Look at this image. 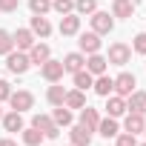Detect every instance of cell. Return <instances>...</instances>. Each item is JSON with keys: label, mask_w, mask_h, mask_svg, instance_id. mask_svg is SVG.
Masks as SVG:
<instances>
[{"label": "cell", "mask_w": 146, "mask_h": 146, "mask_svg": "<svg viewBox=\"0 0 146 146\" xmlns=\"http://www.w3.org/2000/svg\"><path fill=\"white\" fill-rule=\"evenodd\" d=\"M29 66H32V60H29L26 52H20V49L15 52V49H12V52L6 54V69L12 72V75H26Z\"/></svg>", "instance_id": "6da1fadb"}, {"label": "cell", "mask_w": 146, "mask_h": 146, "mask_svg": "<svg viewBox=\"0 0 146 146\" xmlns=\"http://www.w3.org/2000/svg\"><path fill=\"white\" fill-rule=\"evenodd\" d=\"M89 20H92V32L95 35H109L115 29V20L109 17V12H92Z\"/></svg>", "instance_id": "7a4b0ae2"}, {"label": "cell", "mask_w": 146, "mask_h": 146, "mask_svg": "<svg viewBox=\"0 0 146 146\" xmlns=\"http://www.w3.org/2000/svg\"><path fill=\"white\" fill-rule=\"evenodd\" d=\"M129 57H132V49H129L126 43H112V46H109V57H106V60H109L112 66H126Z\"/></svg>", "instance_id": "3957f363"}, {"label": "cell", "mask_w": 146, "mask_h": 146, "mask_svg": "<svg viewBox=\"0 0 146 146\" xmlns=\"http://www.w3.org/2000/svg\"><path fill=\"white\" fill-rule=\"evenodd\" d=\"M32 126L40 129L43 137H57V135H60V126H57L49 115H35V117H32Z\"/></svg>", "instance_id": "277c9868"}, {"label": "cell", "mask_w": 146, "mask_h": 146, "mask_svg": "<svg viewBox=\"0 0 146 146\" xmlns=\"http://www.w3.org/2000/svg\"><path fill=\"white\" fill-rule=\"evenodd\" d=\"M135 86H137V80H135V75H129V72H120L115 78V95H120V98H129L135 92Z\"/></svg>", "instance_id": "5b68a950"}, {"label": "cell", "mask_w": 146, "mask_h": 146, "mask_svg": "<svg viewBox=\"0 0 146 146\" xmlns=\"http://www.w3.org/2000/svg\"><path fill=\"white\" fill-rule=\"evenodd\" d=\"M9 103H12V109L15 112H26V109H32L35 106V95L32 92H26V89H20V92H12V98H9Z\"/></svg>", "instance_id": "8992f818"}, {"label": "cell", "mask_w": 146, "mask_h": 146, "mask_svg": "<svg viewBox=\"0 0 146 146\" xmlns=\"http://www.w3.org/2000/svg\"><path fill=\"white\" fill-rule=\"evenodd\" d=\"M63 72H66V69H63V60H52V57H49V60L40 66V75H43L49 83H57V80L63 78Z\"/></svg>", "instance_id": "52a82bcc"}, {"label": "cell", "mask_w": 146, "mask_h": 146, "mask_svg": "<svg viewBox=\"0 0 146 146\" xmlns=\"http://www.w3.org/2000/svg\"><path fill=\"white\" fill-rule=\"evenodd\" d=\"M78 32H80V17H78L75 12L60 17V35H63V37H72V35H78Z\"/></svg>", "instance_id": "ba28073f"}, {"label": "cell", "mask_w": 146, "mask_h": 146, "mask_svg": "<svg viewBox=\"0 0 146 146\" xmlns=\"http://www.w3.org/2000/svg\"><path fill=\"white\" fill-rule=\"evenodd\" d=\"M78 43H80V52H86V54L100 52V35H95V32H83Z\"/></svg>", "instance_id": "9c48e42d"}, {"label": "cell", "mask_w": 146, "mask_h": 146, "mask_svg": "<svg viewBox=\"0 0 146 146\" xmlns=\"http://www.w3.org/2000/svg\"><path fill=\"white\" fill-rule=\"evenodd\" d=\"M49 57H52V49H49L46 43H35V46L29 49V60H32V66H43Z\"/></svg>", "instance_id": "30bf717a"}, {"label": "cell", "mask_w": 146, "mask_h": 146, "mask_svg": "<svg viewBox=\"0 0 146 146\" xmlns=\"http://www.w3.org/2000/svg\"><path fill=\"white\" fill-rule=\"evenodd\" d=\"M106 63H109V60H106L103 54H98V52H95V54H89V57H86V66H83V69L89 72V75H95V78H98V75H103V72H106Z\"/></svg>", "instance_id": "8fae6325"}, {"label": "cell", "mask_w": 146, "mask_h": 146, "mask_svg": "<svg viewBox=\"0 0 146 146\" xmlns=\"http://www.w3.org/2000/svg\"><path fill=\"white\" fill-rule=\"evenodd\" d=\"M12 37H15V46H17L20 52H29V49L35 46V32H32V29H17Z\"/></svg>", "instance_id": "7c38bea8"}, {"label": "cell", "mask_w": 146, "mask_h": 146, "mask_svg": "<svg viewBox=\"0 0 146 146\" xmlns=\"http://www.w3.org/2000/svg\"><path fill=\"white\" fill-rule=\"evenodd\" d=\"M98 123H100V115H98V109H92V106H83V109H80V126H86L89 132H98Z\"/></svg>", "instance_id": "4fadbf2b"}, {"label": "cell", "mask_w": 146, "mask_h": 146, "mask_svg": "<svg viewBox=\"0 0 146 146\" xmlns=\"http://www.w3.org/2000/svg\"><path fill=\"white\" fill-rule=\"evenodd\" d=\"M143 126H146V120H143V112H129V115H126V123H123V129H126L129 135H140V132H143Z\"/></svg>", "instance_id": "5bb4252c"}, {"label": "cell", "mask_w": 146, "mask_h": 146, "mask_svg": "<svg viewBox=\"0 0 146 146\" xmlns=\"http://www.w3.org/2000/svg\"><path fill=\"white\" fill-rule=\"evenodd\" d=\"M83 66H86V57H83L80 52H69V54L63 57V69L72 72V75H75V72H80Z\"/></svg>", "instance_id": "9a60e30c"}, {"label": "cell", "mask_w": 146, "mask_h": 146, "mask_svg": "<svg viewBox=\"0 0 146 146\" xmlns=\"http://www.w3.org/2000/svg\"><path fill=\"white\" fill-rule=\"evenodd\" d=\"M69 137H72V146H89V143H92V132H89L86 126H80V123L69 132Z\"/></svg>", "instance_id": "2e32d148"}, {"label": "cell", "mask_w": 146, "mask_h": 146, "mask_svg": "<svg viewBox=\"0 0 146 146\" xmlns=\"http://www.w3.org/2000/svg\"><path fill=\"white\" fill-rule=\"evenodd\" d=\"M92 89H95L100 98H109V95L115 92V80H112V78H106V75H98V78H95V83H92Z\"/></svg>", "instance_id": "e0dca14e"}, {"label": "cell", "mask_w": 146, "mask_h": 146, "mask_svg": "<svg viewBox=\"0 0 146 146\" xmlns=\"http://www.w3.org/2000/svg\"><path fill=\"white\" fill-rule=\"evenodd\" d=\"M106 112H109V117H120V115L126 112V98H120V95H109V100H106Z\"/></svg>", "instance_id": "ac0fdd59"}, {"label": "cell", "mask_w": 146, "mask_h": 146, "mask_svg": "<svg viewBox=\"0 0 146 146\" xmlns=\"http://www.w3.org/2000/svg\"><path fill=\"white\" fill-rule=\"evenodd\" d=\"M3 129L6 132H23V115L20 112H9V115H3Z\"/></svg>", "instance_id": "d6986e66"}, {"label": "cell", "mask_w": 146, "mask_h": 146, "mask_svg": "<svg viewBox=\"0 0 146 146\" xmlns=\"http://www.w3.org/2000/svg\"><path fill=\"white\" fill-rule=\"evenodd\" d=\"M63 106H69V109H83V106H86V95H83L80 89H72V92H66Z\"/></svg>", "instance_id": "ffe728a7"}, {"label": "cell", "mask_w": 146, "mask_h": 146, "mask_svg": "<svg viewBox=\"0 0 146 146\" xmlns=\"http://www.w3.org/2000/svg\"><path fill=\"white\" fill-rule=\"evenodd\" d=\"M132 15H135L132 0H115L112 3V17H132Z\"/></svg>", "instance_id": "44dd1931"}, {"label": "cell", "mask_w": 146, "mask_h": 146, "mask_svg": "<svg viewBox=\"0 0 146 146\" xmlns=\"http://www.w3.org/2000/svg\"><path fill=\"white\" fill-rule=\"evenodd\" d=\"M32 32H35L37 37H49V35H52V23H49L43 15H35V17H32Z\"/></svg>", "instance_id": "7402d4cb"}, {"label": "cell", "mask_w": 146, "mask_h": 146, "mask_svg": "<svg viewBox=\"0 0 146 146\" xmlns=\"http://www.w3.org/2000/svg\"><path fill=\"white\" fill-rule=\"evenodd\" d=\"M98 132H100L103 137H117L120 126H117V120H115V117H100V123H98Z\"/></svg>", "instance_id": "603a6c76"}, {"label": "cell", "mask_w": 146, "mask_h": 146, "mask_svg": "<svg viewBox=\"0 0 146 146\" xmlns=\"http://www.w3.org/2000/svg\"><path fill=\"white\" fill-rule=\"evenodd\" d=\"M126 112H146V92H132L126 100Z\"/></svg>", "instance_id": "cb8c5ba5"}, {"label": "cell", "mask_w": 146, "mask_h": 146, "mask_svg": "<svg viewBox=\"0 0 146 146\" xmlns=\"http://www.w3.org/2000/svg\"><path fill=\"white\" fill-rule=\"evenodd\" d=\"M95 83V75H89L86 69H80V72H75V89H80V92H86L89 86Z\"/></svg>", "instance_id": "d4e9b609"}, {"label": "cell", "mask_w": 146, "mask_h": 146, "mask_svg": "<svg viewBox=\"0 0 146 146\" xmlns=\"http://www.w3.org/2000/svg\"><path fill=\"white\" fill-rule=\"evenodd\" d=\"M52 120H54L57 126H72V112H69V106H54Z\"/></svg>", "instance_id": "484cf974"}, {"label": "cell", "mask_w": 146, "mask_h": 146, "mask_svg": "<svg viewBox=\"0 0 146 146\" xmlns=\"http://www.w3.org/2000/svg\"><path fill=\"white\" fill-rule=\"evenodd\" d=\"M46 98H49V103H52V106H63V98H66V89L54 83V86H49Z\"/></svg>", "instance_id": "4316f807"}, {"label": "cell", "mask_w": 146, "mask_h": 146, "mask_svg": "<svg viewBox=\"0 0 146 146\" xmlns=\"http://www.w3.org/2000/svg\"><path fill=\"white\" fill-rule=\"evenodd\" d=\"M40 140H43V132L40 129H35V126L23 129V143L26 146H40Z\"/></svg>", "instance_id": "83f0119b"}, {"label": "cell", "mask_w": 146, "mask_h": 146, "mask_svg": "<svg viewBox=\"0 0 146 146\" xmlns=\"http://www.w3.org/2000/svg\"><path fill=\"white\" fill-rule=\"evenodd\" d=\"M98 12V0H75V15H92Z\"/></svg>", "instance_id": "f1b7e54d"}, {"label": "cell", "mask_w": 146, "mask_h": 146, "mask_svg": "<svg viewBox=\"0 0 146 146\" xmlns=\"http://www.w3.org/2000/svg\"><path fill=\"white\" fill-rule=\"evenodd\" d=\"M52 9L57 15H72L75 12V0H52Z\"/></svg>", "instance_id": "f546056e"}, {"label": "cell", "mask_w": 146, "mask_h": 146, "mask_svg": "<svg viewBox=\"0 0 146 146\" xmlns=\"http://www.w3.org/2000/svg\"><path fill=\"white\" fill-rule=\"evenodd\" d=\"M12 49H15V37L6 29H0V54H9Z\"/></svg>", "instance_id": "4dcf8cb0"}, {"label": "cell", "mask_w": 146, "mask_h": 146, "mask_svg": "<svg viewBox=\"0 0 146 146\" xmlns=\"http://www.w3.org/2000/svg\"><path fill=\"white\" fill-rule=\"evenodd\" d=\"M29 9L35 15H46V12H52V0H29Z\"/></svg>", "instance_id": "1f68e13d"}, {"label": "cell", "mask_w": 146, "mask_h": 146, "mask_svg": "<svg viewBox=\"0 0 146 146\" xmlns=\"http://www.w3.org/2000/svg\"><path fill=\"white\" fill-rule=\"evenodd\" d=\"M132 49H135L137 54H146V32L135 35V43H132Z\"/></svg>", "instance_id": "d6a6232c"}, {"label": "cell", "mask_w": 146, "mask_h": 146, "mask_svg": "<svg viewBox=\"0 0 146 146\" xmlns=\"http://www.w3.org/2000/svg\"><path fill=\"white\" fill-rule=\"evenodd\" d=\"M117 146H137V140H135V135H129V132H117Z\"/></svg>", "instance_id": "836d02e7"}, {"label": "cell", "mask_w": 146, "mask_h": 146, "mask_svg": "<svg viewBox=\"0 0 146 146\" xmlns=\"http://www.w3.org/2000/svg\"><path fill=\"white\" fill-rule=\"evenodd\" d=\"M9 98H12V86H9V80H0V103L9 100Z\"/></svg>", "instance_id": "e575fe53"}, {"label": "cell", "mask_w": 146, "mask_h": 146, "mask_svg": "<svg viewBox=\"0 0 146 146\" xmlns=\"http://www.w3.org/2000/svg\"><path fill=\"white\" fill-rule=\"evenodd\" d=\"M17 9V0H0V12H15Z\"/></svg>", "instance_id": "d590c367"}, {"label": "cell", "mask_w": 146, "mask_h": 146, "mask_svg": "<svg viewBox=\"0 0 146 146\" xmlns=\"http://www.w3.org/2000/svg\"><path fill=\"white\" fill-rule=\"evenodd\" d=\"M0 146H17V143H15L12 137H3V140H0Z\"/></svg>", "instance_id": "8d00e7d4"}, {"label": "cell", "mask_w": 146, "mask_h": 146, "mask_svg": "<svg viewBox=\"0 0 146 146\" xmlns=\"http://www.w3.org/2000/svg\"><path fill=\"white\" fill-rule=\"evenodd\" d=\"M0 117H3V109H0Z\"/></svg>", "instance_id": "74e56055"}, {"label": "cell", "mask_w": 146, "mask_h": 146, "mask_svg": "<svg viewBox=\"0 0 146 146\" xmlns=\"http://www.w3.org/2000/svg\"><path fill=\"white\" fill-rule=\"evenodd\" d=\"M143 132H146V126H143Z\"/></svg>", "instance_id": "f35d334b"}, {"label": "cell", "mask_w": 146, "mask_h": 146, "mask_svg": "<svg viewBox=\"0 0 146 146\" xmlns=\"http://www.w3.org/2000/svg\"><path fill=\"white\" fill-rule=\"evenodd\" d=\"M143 146H146V143H143Z\"/></svg>", "instance_id": "ab89813d"}]
</instances>
